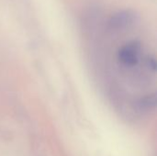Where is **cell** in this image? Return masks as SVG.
<instances>
[{
  "mask_svg": "<svg viewBox=\"0 0 157 156\" xmlns=\"http://www.w3.org/2000/svg\"><path fill=\"white\" fill-rule=\"evenodd\" d=\"M82 25L91 69L110 103L132 118L153 112L156 54L140 16L131 10H92Z\"/></svg>",
  "mask_w": 157,
  "mask_h": 156,
  "instance_id": "obj_1",
  "label": "cell"
}]
</instances>
